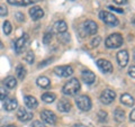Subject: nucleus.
Segmentation results:
<instances>
[{
    "mask_svg": "<svg viewBox=\"0 0 135 127\" xmlns=\"http://www.w3.org/2000/svg\"><path fill=\"white\" fill-rule=\"evenodd\" d=\"M54 72L62 78H68L73 74V69L70 65H61V66L54 67Z\"/></svg>",
    "mask_w": 135,
    "mask_h": 127,
    "instance_id": "nucleus-5",
    "label": "nucleus"
},
{
    "mask_svg": "<svg viewBox=\"0 0 135 127\" xmlns=\"http://www.w3.org/2000/svg\"><path fill=\"white\" fill-rule=\"evenodd\" d=\"M17 117L18 119L23 123H26V121H29L33 118V114L31 111H28L26 108H19L18 111H17Z\"/></svg>",
    "mask_w": 135,
    "mask_h": 127,
    "instance_id": "nucleus-11",
    "label": "nucleus"
},
{
    "mask_svg": "<svg viewBox=\"0 0 135 127\" xmlns=\"http://www.w3.org/2000/svg\"><path fill=\"white\" fill-rule=\"evenodd\" d=\"M115 98H116L115 91L109 90V89H107V90H104L103 92H101V95H100V100H101V102L105 104V105L112 104L113 101L115 100Z\"/></svg>",
    "mask_w": 135,
    "mask_h": 127,
    "instance_id": "nucleus-6",
    "label": "nucleus"
},
{
    "mask_svg": "<svg viewBox=\"0 0 135 127\" xmlns=\"http://www.w3.org/2000/svg\"><path fill=\"white\" fill-rule=\"evenodd\" d=\"M83 31L86 33V35H95L98 31V26L95 22L92 20H87V22L83 23Z\"/></svg>",
    "mask_w": 135,
    "mask_h": 127,
    "instance_id": "nucleus-8",
    "label": "nucleus"
},
{
    "mask_svg": "<svg viewBox=\"0 0 135 127\" xmlns=\"http://www.w3.org/2000/svg\"><path fill=\"white\" fill-rule=\"evenodd\" d=\"M100 42H101L100 36H95L94 38H92V41H91V46L92 47H97V46L100 44Z\"/></svg>",
    "mask_w": 135,
    "mask_h": 127,
    "instance_id": "nucleus-31",
    "label": "nucleus"
},
{
    "mask_svg": "<svg viewBox=\"0 0 135 127\" xmlns=\"http://www.w3.org/2000/svg\"><path fill=\"white\" fill-rule=\"evenodd\" d=\"M107 113L106 111H104V110H100L98 113V115H97V117H98V119L100 123H106L107 121Z\"/></svg>",
    "mask_w": 135,
    "mask_h": 127,
    "instance_id": "nucleus-27",
    "label": "nucleus"
},
{
    "mask_svg": "<svg viewBox=\"0 0 135 127\" xmlns=\"http://www.w3.org/2000/svg\"><path fill=\"white\" fill-rule=\"evenodd\" d=\"M120 102L124 104L125 106H128V107H131V106L134 105V98L131 95L128 94H124L120 96Z\"/></svg>",
    "mask_w": 135,
    "mask_h": 127,
    "instance_id": "nucleus-19",
    "label": "nucleus"
},
{
    "mask_svg": "<svg viewBox=\"0 0 135 127\" xmlns=\"http://www.w3.org/2000/svg\"><path fill=\"white\" fill-rule=\"evenodd\" d=\"M32 127H46V126L43 124V123H41L40 120H35L32 124Z\"/></svg>",
    "mask_w": 135,
    "mask_h": 127,
    "instance_id": "nucleus-35",
    "label": "nucleus"
},
{
    "mask_svg": "<svg viewBox=\"0 0 135 127\" xmlns=\"http://www.w3.org/2000/svg\"><path fill=\"white\" fill-rule=\"evenodd\" d=\"M34 1L35 0H8V3L14 6H28Z\"/></svg>",
    "mask_w": 135,
    "mask_h": 127,
    "instance_id": "nucleus-20",
    "label": "nucleus"
},
{
    "mask_svg": "<svg viewBox=\"0 0 135 127\" xmlns=\"http://www.w3.org/2000/svg\"><path fill=\"white\" fill-rule=\"evenodd\" d=\"M41 117L45 123H47V124H50V125H55L56 124V120H57L56 115L51 110H43L41 113Z\"/></svg>",
    "mask_w": 135,
    "mask_h": 127,
    "instance_id": "nucleus-7",
    "label": "nucleus"
},
{
    "mask_svg": "<svg viewBox=\"0 0 135 127\" xmlns=\"http://www.w3.org/2000/svg\"><path fill=\"white\" fill-rule=\"evenodd\" d=\"M129 119H131V121H135V108L132 110V113L129 114Z\"/></svg>",
    "mask_w": 135,
    "mask_h": 127,
    "instance_id": "nucleus-37",
    "label": "nucleus"
},
{
    "mask_svg": "<svg viewBox=\"0 0 135 127\" xmlns=\"http://www.w3.org/2000/svg\"><path fill=\"white\" fill-rule=\"evenodd\" d=\"M34 60H35V55H34V53L32 52V51L27 52V54L25 55V61H26L27 63H29V64H32V63L34 62Z\"/></svg>",
    "mask_w": 135,
    "mask_h": 127,
    "instance_id": "nucleus-28",
    "label": "nucleus"
},
{
    "mask_svg": "<svg viewBox=\"0 0 135 127\" xmlns=\"http://www.w3.org/2000/svg\"><path fill=\"white\" fill-rule=\"evenodd\" d=\"M128 58H129V56H128L127 51L123 50L117 53V62H118V64H119V66H122V67H125L127 65Z\"/></svg>",
    "mask_w": 135,
    "mask_h": 127,
    "instance_id": "nucleus-12",
    "label": "nucleus"
},
{
    "mask_svg": "<svg viewBox=\"0 0 135 127\" xmlns=\"http://www.w3.org/2000/svg\"><path fill=\"white\" fill-rule=\"evenodd\" d=\"M17 106H18V102H17V100L15 98L6 99L5 102H3V109L7 111H11L17 108Z\"/></svg>",
    "mask_w": 135,
    "mask_h": 127,
    "instance_id": "nucleus-14",
    "label": "nucleus"
},
{
    "mask_svg": "<svg viewBox=\"0 0 135 127\" xmlns=\"http://www.w3.org/2000/svg\"><path fill=\"white\" fill-rule=\"evenodd\" d=\"M0 47H1V41H0Z\"/></svg>",
    "mask_w": 135,
    "mask_h": 127,
    "instance_id": "nucleus-42",
    "label": "nucleus"
},
{
    "mask_svg": "<svg viewBox=\"0 0 135 127\" xmlns=\"http://www.w3.org/2000/svg\"><path fill=\"white\" fill-rule=\"evenodd\" d=\"M128 74L131 75L132 78H134L135 79V65H132L128 69Z\"/></svg>",
    "mask_w": 135,
    "mask_h": 127,
    "instance_id": "nucleus-34",
    "label": "nucleus"
},
{
    "mask_svg": "<svg viewBox=\"0 0 135 127\" xmlns=\"http://www.w3.org/2000/svg\"><path fill=\"white\" fill-rule=\"evenodd\" d=\"M57 109L62 113H68L71 110V104L69 100L66 99H61L57 104Z\"/></svg>",
    "mask_w": 135,
    "mask_h": 127,
    "instance_id": "nucleus-18",
    "label": "nucleus"
},
{
    "mask_svg": "<svg viewBox=\"0 0 135 127\" xmlns=\"http://www.w3.org/2000/svg\"><path fill=\"white\" fill-rule=\"evenodd\" d=\"M24 102L26 105V107L29 109H34L38 106V102H37V99L33 96H25L24 98Z\"/></svg>",
    "mask_w": 135,
    "mask_h": 127,
    "instance_id": "nucleus-16",
    "label": "nucleus"
},
{
    "mask_svg": "<svg viewBox=\"0 0 135 127\" xmlns=\"http://www.w3.org/2000/svg\"><path fill=\"white\" fill-rule=\"evenodd\" d=\"M55 99H56V96L54 94H52V92H46V94H44L42 96V100L46 104H52Z\"/></svg>",
    "mask_w": 135,
    "mask_h": 127,
    "instance_id": "nucleus-22",
    "label": "nucleus"
},
{
    "mask_svg": "<svg viewBox=\"0 0 135 127\" xmlns=\"http://www.w3.org/2000/svg\"><path fill=\"white\" fill-rule=\"evenodd\" d=\"M57 38L60 40V42H62V43H68V42L70 41V35L66 33H61V34H59Z\"/></svg>",
    "mask_w": 135,
    "mask_h": 127,
    "instance_id": "nucleus-26",
    "label": "nucleus"
},
{
    "mask_svg": "<svg viewBox=\"0 0 135 127\" xmlns=\"http://www.w3.org/2000/svg\"><path fill=\"white\" fill-rule=\"evenodd\" d=\"M72 127H87V126L83 125V124H74Z\"/></svg>",
    "mask_w": 135,
    "mask_h": 127,
    "instance_id": "nucleus-40",
    "label": "nucleus"
},
{
    "mask_svg": "<svg viewBox=\"0 0 135 127\" xmlns=\"http://www.w3.org/2000/svg\"><path fill=\"white\" fill-rule=\"evenodd\" d=\"M8 15V10L5 6H0V16H7Z\"/></svg>",
    "mask_w": 135,
    "mask_h": 127,
    "instance_id": "nucleus-33",
    "label": "nucleus"
},
{
    "mask_svg": "<svg viewBox=\"0 0 135 127\" xmlns=\"http://www.w3.org/2000/svg\"><path fill=\"white\" fill-rule=\"evenodd\" d=\"M109 9H112V10H114V11H117V12H120V14H123V9H119V8H116V7L109 6Z\"/></svg>",
    "mask_w": 135,
    "mask_h": 127,
    "instance_id": "nucleus-38",
    "label": "nucleus"
},
{
    "mask_svg": "<svg viewBox=\"0 0 135 127\" xmlns=\"http://www.w3.org/2000/svg\"><path fill=\"white\" fill-rule=\"evenodd\" d=\"M80 88H81V86H80L79 80L73 78V79L69 80V81L64 84V87L62 89V92L66 96H74L80 91Z\"/></svg>",
    "mask_w": 135,
    "mask_h": 127,
    "instance_id": "nucleus-1",
    "label": "nucleus"
},
{
    "mask_svg": "<svg viewBox=\"0 0 135 127\" xmlns=\"http://www.w3.org/2000/svg\"><path fill=\"white\" fill-rule=\"evenodd\" d=\"M97 66H98L99 70L103 71L104 73H110L113 71L112 63L107 60H105V58H99V60L97 61Z\"/></svg>",
    "mask_w": 135,
    "mask_h": 127,
    "instance_id": "nucleus-10",
    "label": "nucleus"
},
{
    "mask_svg": "<svg viewBox=\"0 0 135 127\" xmlns=\"http://www.w3.org/2000/svg\"><path fill=\"white\" fill-rule=\"evenodd\" d=\"M27 41H28V35L27 34H24L22 37H19V38L16 41V43H15V52L17 54H20L24 51L25 46H26V44H27Z\"/></svg>",
    "mask_w": 135,
    "mask_h": 127,
    "instance_id": "nucleus-9",
    "label": "nucleus"
},
{
    "mask_svg": "<svg viewBox=\"0 0 135 127\" xmlns=\"http://www.w3.org/2000/svg\"><path fill=\"white\" fill-rule=\"evenodd\" d=\"M11 29H12L11 24L8 22V20H6V22L3 23V33H5L6 35H9V34L11 33Z\"/></svg>",
    "mask_w": 135,
    "mask_h": 127,
    "instance_id": "nucleus-29",
    "label": "nucleus"
},
{
    "mask_svg": "<svg viewBox=\"0 0 135 127\" xmlns=\"http://www.w3.org/2000/svg\"><path fill=\"white\" fill-rule=\"evenodd\" d=\"M29 15H31L33 20H38L41 18H43L44 11H43V9H42L41 7L35 6V7H32L31 9H29Z\"/></svg>",
    "mask_w": 135,
    "mask_h": 127,
    "instance_id": "nucleus-13",
    "label": "nucleus"
},
{
    "mask_svg": "<svg viewBox=\"0 0 135 127\" xmlns=\"http://www.w3.org/2000/svg\"><path fill=\"white\" fill-rule=\"evenodd\" d=\"M16 18H17L18 22H24L25 17H24V15L22 14V12H17V14H16Z\"/></svg>",
    "mask_w": 135,
    "mask_h": 127,
    "instance_id": "nucleus-36",
    "label": "nucleus"
},
{
    "mask_svg": "<svg viewBox=\"0 0 135 127\" xmlns=\"http://www.w3.org/2000/svg\"><path fill=\"white\" fill-rule=\"evenodd\" d=\"M52 41V33H45L43 37V43L44 44H50V42Z\"/></svg>",
    "mask_w": 135,
    "mask_h": 127,
    "instance_id": "nucleus-30",
    "label": "nucleus"
},
{
    "mask_svg": "<svg viewBox=\"0 0 135 127\" xmlns=\"http://www.w3.org/2000/svg\"><path fill=\"white\" fill-rule=\"evenodd\" d=\"M3 84H5L7 88L12 89L17 86V80L14 77H7L5 80H3Z\"/></svg>",
    "mask_w": 135,
    "mask_h": 127,
    "instance_id": "nucleus-21",
    "label": "nucleus"
},
{
    "mask_svg": "<svg viewBox=\"0 0 135 127\" xmlns=\"http://www.w3.org/2000/svg\"><path fill=\"white\" fill-rule=\"evenodd\" d=\"M16 74H17V78L19 80H23L25 77H26V69L23 66V64H19L16 69Z\"/></svg>",
    "mask_w": 135,
    "mask_h": 127,
    "instance_id": "nucleus-24",
    "label": "nucleus"
},
{
    "mask_svg": "<svg viewBox=\"0 0 135 127\" xmlns=\"http://www.w3.org/2000/svg\"><path fill=\"white\" fill-rule=\"evenodd\" d=\"M123 42H124V40L120 34L115 33L107 37L106 41H105V45H106V47H108V48H118L123 45Z\"/></svg>",
    "mask_w": 135,
    "mask_h": 127,
    "instance_id": "nucleus-2",
    "label": "nucleus"
},
{
    "mask_svg": "<svg viewBox=\"0 0 135 127\" xmlns=\"http://www.w3.org/2000/svg\"><path fill=\"white\" fill-rule=\"evenodd\" d=\"M37 84H38L41 88H47L51 84V81H50V79L46 77H40L37 79Z\"/></svg>",
    "mask_w": 135,
    "mask_h": 127,
    "instance_id": "nucleus-25",
    "label": "nucleus"
},
{
    "mask_svg": "<svg viewBox=\"0 0 135 127\" xmlns=\"http://www.w3.org/2000/svg\"><path fill=\"white\" fill-rule=\"evenodd\" d=\"M53 31L56 34H61V33H65L68 31V25L65 22L60 20V22H56L53 26Z\"/></svg>",
    "mask_w": 135,
    "mask_h": 127,
    "instance_id": "nucleus-17",
    "label": "nucleus"
},
{
    "mask_svg": "<svg viewBox=\"0 0 135 127\" xmlns=\"http://www.w3.org/2000/svg\"><path fill=\"white\" fill-rule=\"evenodd\" d=\"M114 118H115L116 121L122 123V121L124 120V118H125V113H124V110H122V109L117 108L116 110L114 111Z\"/></svg>",
    "mask_w": 135,
    "mask_h": 127,
    "instance_id": "nucleus-23",
    "label": "nucleus"
},
{
    "mask_svg": "<svg viewBox=\"0 0 135 127\" xmlns=\"http://www.w3.org/2000/svg\"><path fill=\"white\" fill-rule=\"evenodd\" d=\"M7 96H8V91L6 89H0V100L7 99Z\"/></svg>",
    "mask_w": 135,
    "mask_h": 127,
    "instance_id": "nucleus-32",
    "label": "nucleus"
},
{
    "mask_svg": "<svg viewBox=\"0 0 135 127\" xmlns=\"http://www.w3.org/2000/svg\"><path fill=\"white\" fill-rule=\"evenodd\" d=\"M99 18L103 20L105 24L109 25V26H117V25L119 24L118 19L115 16H114L113 14H110V12H108V11H105V10L99 12Z\"/></svg>",
    "mask_w": 135,
    "mask_h": 127,
    "instance_id": "nucleus-4",
    "label": "nucleus"
},
{
    "mask_svg": "<svg viewBox=\"0 0 135 127\" xmlns=\"http://www.w3.org/2000/svg\"><path fill=\"white\" fill-rule=\"evenodd\" d=\"M78 108L82 111H89L91 109V100L88 96H79L75 99Z\"/></svg>",
    "mask_w": 135,
    "mask_h": 127,
    "instance_id": "nucleus-3",
    "label": "nucleus"
},
{
    "mask_svg": "<svg viewBox=\"0 0 135 127\" xmlns=\"http://www.w3.org/2000/svg\"><path fill=\"white\" fill-rule=\"evenodd\" d=\"M82 80L84 81V83H87V84H92V83L95 82L96 77H95V74L92 73L91 71L84 70V71L82 72Z\"/></svg>",
    "mask_w": 135,
    "mask_h": 127,
    "instance_id": "nucleus-15",
    "label": "nucleus"
},
{
    "mask_svg": "<svg viewBox=\"0 0 135 127\" xmlns=\"http://www.w3.org/2000/svg\"><path fill=\"white\" fill-rule=\"evenodd\" d=\"M35 1H41V0H35Z\"/></svg>",
    "mask_w": 135,
    "mask_h": 127,
    "instance_id": "nucleus-43",
    "label": "nucleus"
},
{
    "mask_svg": "<svg viewBox=\"0 0 135 127\" xmlns=\"http://www.w3.org/2000/svg\"><path fill=\"white\" fill-rule=\"evenodd\" d=\"M117 5H125V3H127V0H114Z\"/></svg>",
    "mask_w": 135,
    "mask_h": 127,
    "instance_id": "nucleus-39",
    "label": "nucleus"
},
{
    "mask_svg": "<svg viewBox=\"0 0 135 127\" xmlns=\"http://www.w3.org/2000/svg\"><path fill=\"white\" fill-rule=\"evenodd\" d=\"M1 127H16L15 125H7V126H1Z\"/></svg>",
    "mask_w": 135,
    "mask_h": 127,
    "instance_id": "nucleus-41",
    "label": "nucleus"
}]
</instances>
